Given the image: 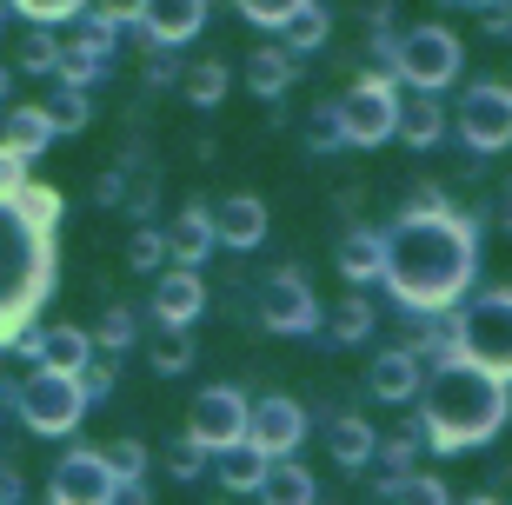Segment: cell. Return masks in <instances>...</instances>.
<instances>
[{"instance_id":"cell-28","label":"cell","mask_w":512,"mask_h":505,"mask_svg":"<svg viewBox=\"0 0 512 505\" xmlns=\"http://www.w3.org/2000/svg\"><path fill=\"white\" fill-rule=\"evenodd\" d=\"M187 366H193V339L187 333H180V326H167V339H160V346H153V373H187Z\"/></svg>"},{"instance_id":"cell-19","label":"cell","mask_w":512,"mask_h":505,"mask_svg":"<svg viewBox=\"0 0 512 505\" xmlns=\"http://www.w3.org/2000/svg\"><path fill=\"white\" fill-rule=\"evenodd\" d=\"M167 253L180 260V273H193V266L213 253V220L200 213V206H187L180 220H173V233H167Z\"/></svg>"},{"instance_id":"cell-34","label":"cell","mask_w":512,"mask_h":505,"mask_svg":"<svg viewBox=\"0 0 512 505\" xmlns=\"http://www.w3.org/2000/svg\"><path fill=\"white\" fill-rule=\"evenodd\" d=\"M100 459L114 466V479H133V472L147 466V446H140V439H114V446L100 452Z\"/></svg>"},{"instance_id":"cell-7","label":"cell","mask_w":512,"mask_h":505,"mask_svg":"<svg viewBox=\"0 0 512 505\" xmlns=\"http://www.w3.org/2000/svg\"><path fill=\"white\" fill-rule=\"evenodd\" d=\"M80 412H87V393H80L74 373H47V366H40V373L20 386V419L34 432H74Z\"/></svg>"},{"instance_id":"cell-33","label":"cell","mask_w":512,"mask_h":505,"mask_svg":"<svg viewBox=\"0 0 512 505\" xmlns=\"http://www.w3.org/2000/svg\"><path fill=\"white\" fill-rule=\"evenodd\" d=\"M373 333V306H340V313H333V339H340V346H353V339H366Z\"/></svg>"},{"instance_id":"cell-18","label":"cell","mask_w":512,"mask_h":505,"mask_svg":"<svg viewBox=\"0 0 512 505\" xmlns=\"http://www.w3.org/2000/svg\"><path fill=\"white\" fill-rule=\"evenodd\" d=\"M94 353L100 346L80 333V326H47V333L34 339V359H47V373H80Z\"/></svg>"},{"instance_id":"cell-6","label":"cell","mask_w":512,"mask_h":505,"mask_svg":"<svg viewBox=\"0 0 512 505\" xmlns=\"http://www.w3.org/2000/svg\"><path fill=\"white\" fill-rule=\"evenodd\" d=\"M333 120H340V140L346 147H380V140H393V120H399V94L386 87V80H360L353 94H340V107H333Z\"/></svg>"},{"instance_id":"cell-40","label":"cell","mask_w":512,"mask_h":505,"mask_svg":"<svg viewBox=\"0 0 512 505\" xmlns=\"http://www.w3.org/2000/svg\"><path fill=\"white\" fill-rule=\"evenodd\" d=\"M94 14L107 27H127V20H140V0H94Z\"/></svg>"},{"instance_id":"cell-25","label":"cell","mask_w":512,"mask_h":505,"mask_svg":"<svg viewBox=\"0 0 512 505\" xmlns=\"http://www.w3.org/2000/svg\"><path fill=\"white\" fill-rule=\"evenodd\" d=\"M260 472H266V459L253 446H227V459H220V486H227V492H253V486H260Z\"/></svg>"},{"instance_id":"cell-4","label":"cell","mask_w":512,"mask_h":505,"mask_svg":"<svg viewBox=\"0 0 512 505\" xmlns=\"http://www.w3.org/2000/svg\"><path fill=\"white\" fill-rule=\"evenodd\" d=\"M393 74L413 80L419 94H439V87H453L459 80V60H466V47H459L453 27H413V34L393 40Z\"/></svg>"},{"instance_id":"cell-11","label":"cell","mask_w":512,"mask_h":505,"mask_svg":"<svg viewBox=\"0 0 512 505\" xmlns=\"http://www.w3.org/2000/svg\"><path fill=\"white\" fill-rule=\"evenodd\" d=\"M54 505H114L120 499V479L100 452H67L54 466V486H47Z\"/></svg>"},{"instance_id":"cell-24","label":"cell","mask_w":512,"mask_h":505,"mask_svg":"<svg viewBox=\"0 0 512 505\" xmlns=\"http://www.w3.org/2000/svg\"><path fill=\"white\" fill-rule=\"evenodd\" d=\"M340 273L346 280H373V273H380V233H346L340 240Z\"/></svg>"},{"instance_id":"cell-17","label":"cell","mask_w":512,"mask_h":505,"mask_svg":"<svg viewBox=\"0 0 512 505\" xmlns=\"http://www.w3.org/2000/svg\"><path fill=\"white\" fill-rule=\"evenodd\" d=\"M260 505H313L320 492H313V472L306 466H293V459H266V472H260Z\"/></svg>"},{"instance_id":"cell-42","label":"cell","mask_w":512,"mask_h":505,"mask_svg":"<svg viewBox=\"0 0 512 505\" xmlns=\"http://www.w3.org/2000/svg\"><path fill=\"white\" fill-rule=\"evenodd\" d=\"M193 472H200V446L180 439V446H173V479H193Z\"/></svg>"},{"instance_id":"cell-13","label":"cell","mask_w":512,"mask_h":505,"mask_svg":"<svg viewBox=\"0 0 512 505\" xmlns=\"http://www.w3.org/2000/svg\"><path fill=\"white\" fill-rule=\"evenodd\" d=\"M140 27L153 47H187L207 27V0H140Z\"/></svg>"},{"instance_id":"cell-20","label":"cell","mask_w":512,"mask_h":505,"mask_svg":"<svg viewBox=\"0 0 512 505\" xmlns=\"http://www.w3.org/2000/svg\"><path fill=\"white\" fill-rule=\"evenodd\" d=\"M326 446H333V459L353 472V466H366V459H373V446H380V439H373V426H366L360 412H340V419L326 426Z\"/></svg>"},{"instance_id":"cell-5","label":"cell","mask_w":512,"mask_h":505,"mask_svg":"<svg viewBox=\"0 0 512 505\" xmlns=\"http://www.w3.org/2000/svg\"><path fill=\"white\" fill-rule=\"evenodd\" d=\"M459 359H473L486 373H506L512 366V293L506 286H486L459 313Z\"/></svg>"},{"instance_id":"cell-1","label":"cell","mask_w":512,"mask_h":505,"mask_svg":"<svg viewBox=\"0 0 512 505\" xmlns=\"http://www.w3.org/2000/svg\"><path fill=\"white\" fill-rule=\"evenodd\" d=\"M380 273L413 313L453 306L466 293V280H473V226H459L446 206H433V213L413 206L380 240Z\"/></svg>"},{"instance_id":"cell-12","label":"cell","mask_w":512,"mask_h":505,"mask_svg":"<svg viewBox=\"0 0 512 505\" xmlns=\"http://www.w3.org/2000/svg\"><path fill=\"white\" fill-rule=\"evenodd\" d=\"M260 319L273 333H313L320 326V300H313V286L300 273H273L260 286Z\"/></svg>"},{"instance_id":"cell-43","label":"cell","mask_w":512,"mask_h":505,"mask_svg":"<svg viewBox=\"0 0 512 505\" xmlns=\"http://www.w3.org/2000/svg\"><path fill=\"white\" fill-rule=\"evenodd\" d=\"M114 505H153V499H147V492H127V499H114Z\"/></svg>"},{"instance_id":"cell-36","label":"cell","mask_w":512,"mask_h":505,"mask_svg":"<svg viewBox=\"0 0 512 505\" xmlns=\"http://www.w3.org/2000/svg\"><path fill=\"white\" fill-rule=\"evenodd\" d=\"M393 499L399 505H446V486H439V479H399Z\"/></svg>"},{"instance_id":"cell-35","label":"cell","mask_w":512,"mask_h":505,"mask_svg":"<svg viewBox=\"0 0 512 505\" xmlns=\"http://www.w3.org/2000/svg\"><path fill=\"white\" fill-rule=\"evenodd\" d=\"M87 113H94V107H87V94H74V87H67V94L47 107V120H54V133H60V127H87Z\"/></svg>"},{"instance_id":"cell-16","label":"cell","mask_w":512,"mask_h":505,"mask_svg":"<svg viewBox=\"0 0 512 505\" xmlns=\"http://www.w3.org/2000/svg\"><path fill=\"white\" fill-rule=\"evenodd\" d=\"M200 306H207V286L193 280V273H167V280L153 286V313H160V326H180V333H187L193 319H200Z\"/></svg>"},{"instance_id":"cell-29","label":"cell","mask_w":512,"mask_h":505,"mask_svg":"<svg viewBox=\"0 0 512 505\" xmlns=\"http://www.w3.org/2000/svg\"><path fill=\"white\" fill-rule=\"evenodd\" d=\"M187 94H193V107H220V94H227V67H220V60L193 67V74H187Z\"/></svg>"},{"instance_id":"cell-27","label":"cell","mask_w":512,"mask_h":505,"mask_svg":"<svg viewBox=\"0 0 512 505\" xmlns=\"http://www.w3.org/2000/svg\"><path fill=\"white\" fill-rule=\"evenodd\" d=\"M286 27H293V54H313V47L326 40V27H333V20H326V7L313 0V7H300V14L286 20Z\"/></svg>"},{"instance_id":"cell-14","label":"cell","mask_w":512,"mask_h":505,"mask_svg":"<svg viewBox=\"0 0 512 505\" xmlns=\"http://www.w3.org/2000/svg\"><path fill=\"white\" fill-rule=\"evenodd\" d=\"M207 220H213V246H233V253L266 240V200H253V193H227Z\"/></svg>"},{"instance_id":"cell-21","label":"cell","mask_w":512,"mask_h":505,"mask_svg":"<svg viewBox=\"0 0 512 505\" xmlns=\"http://www.w3.org/2000/svg\"><path fill=\"white\" fill-rule=\"evenodd\" d=\"M286 80H293V54H286V47H266V54L247 60V87H253L260 100H280Z\"/></svg>"},{"instance_id":"cell-44","label":"cell","mask_w":512,"mask_h":505,"mask_svg":"<svg viewBox=\"0 0 512 505\" xmlns=\"http://www.w3.org/2000/svg\"><path fill=\"white\" fill-rule=\"evenodd\" d=\"M466 505H499V499H466Z\"/></svg>"},{"instance_id":"cell-41","label":"cell","mask_w":512,"mask_h":505,"mask_svg":"<svg viewBox=\"0 0 512 505\" xmlns=\"http://www.w3.org/2000/svg\"><path fill=\"white\" fill-rule=\"evenodd\" d=\"M373 452H380L386 466H399V472L413 466V439H386V446H373Z\"/></svg>"},{"instance_id":"cell-39","label":"cell","mask_w":512,"mask_h":505,"mask_svg":"<svg viewBox=\"0 0 512 505\" xmlns=\"http://www.w3.org/2000/svg\"><path fill=\"white\" fill-rule=\"evenodd\" d=\"M20 187H27V180H20V153H14V147H0V200H14Z\"/></svg>"},{"instance_id":"cell-32","label":"cell","mask_w":512,"mask_h":505,"mask_svg":"<svg viewBox=\"0 0 512 505\" xmlns=\"http://www.w3.org/2000/svg\"><path fill=\"white\" fill-rule=\"evenodd\" d=\"M160 260H167V233L140 226V233L127 240V266H140V273H147V266H160Z\"/></svg>"},{"instance_id":"cell-10","label":"cell","mask_w":512,"mask_h":505,"mask_svg":"<svg viewBox=\"0 0 512 505\" xmlns=\"http://www.w3.org/2000/svg\"><path fill=\"white\" fill-rule=\"evenodd\" d=\"M459 140L473 153H499L512 140V94L499 80H486V87H473L459 100Z\"/></svg>"},{"instance_id":"cell-23","label":"cell","mask_w":512,"mask_h":505,"mask_svg":"<svg viewBox=\"0 0 512 505\" xmlns=\"http://www.w3.org/2000/svg\"><path fill=\"white\" fill-rule=\"evenodd\" d=\"M393 127H406V147H433L446 120H439V100H433V94H413L406 107H399Z\"/></svg>"},{"instance_id":"cell-37","label":"cell","mask_w":512,"mask_h":505,"mask_svg":"<svg viewBox=\"0 0 512 505\" xmlns=\"http://www.w3.org/2000/svg\"><path fill=\"white\" fill-rule=\"evenodd\" d=\"M100 346H107V353H120V346H133V313H127V306H114V313L100 319Z\"/></svg>"},{"instance_id":"cell-31","label":"cell","mask_w":512,"mask_h":505,"mask_svg":"<svg viewBox=\"0 0 512 505\" xmlns=\"http://www.w3.org/2000/svg\"><path fill=\"white\" fill-rule=\"evenodd\" d=\"M54 60H60L54 34H27V40H20V67H27V74H54Z\"/></svg>"},{"instance_id":"cell-26","label":"cell","mask_w":512,"mask_h":505,"mask_svg":"<svg viewBox=\"0 0 512 505\" xmlns=\"http://www.w3.org/2000/svg\"><path fill=\"white\" fill-rule=\"evenodd\" d=\"M14 213L34 226V233H47V226L60 220V193H54V187H20V193H14Z\"/></svg>"},{"instance_id":"cell-15","label":"cell","mask_w":512,"mask_h":505,"mask_svg":"<svg viewBox=\"0 0 512 505\" xmlns=\"http://www.w3.org/2000/svg\"><path fill=\"white\" fill-rule=\"evenodd\" d=\"M366 386H373V399H386V406L413 399L419 393V353H413V346L380 353V359H373V373H366Z\"/></svg>"},{"instance_id":"cell-3","label":"cell","mask_w":512,"mask_h":505,"mask_svg":"<svg viewBox=\"0 0 512 505\" xmlns=\"http://www.w3.org/2000/svg\"><path fill=\"white\" fill-rule=\"evenodd\" d=\"M47 286V233L14 213V200H0V333L14 326Z\"/></svg>"},{"instance_id":"cell-2","label":"cell","mask_w":512,"mask_h":505,"mask_svg":"<svg viewBox=\"0 0 512 505\" xmlns=\"http://www.w3.org/2000/svg\"><path fill=\"white\" fill-rule=\"evenodd\" d=\"M499 419H506V373H486L473 359H446V366L426 379V432H433L446 452L493 439Z\"/></svg>"},{"instance_id":"cell-9","label":"cell","mask_w":512,"mask_h":505,"mask_svg":"<svg viewBox=\"0 0 512 505\" xmlns=\"http://www.w3.org/2000/svg\"><path fill=\"white\" fill-rule=\"evenodd\" d=\"M300 439H306V406L300 399L273 393V399H260V406H247V446L260 452V459H293Z\"/></svg>"},{"instance_id":"cell-38","label":"cell","mask_w":512,"mask_h":505,"mask_svg":"<svg viewBox=\"0 0 512 505\" xmlns=\"http://www.w3.org/2000/svg\"><path fill=\"white\" fill-rule=\"evenodd\" d=\"M0 7H14L27 20H60V14H80V0H0Z\"/></svg>"},{"instance_id":"cell-22","label":"cell","mask_w":512,"mask_h":505,"mask_svg":"<svg viewBox=\"0 0 512 505\" xmlns=\"http://www.w3.org/2000/svg\"><path fill=\"white\" fill-rule=\"evenodd\" d=\"M47 140H54V120H47V107H14V113H7V147H14L20 160H27V153H40Z\"/></svg>"},{"instance_id":"cell-30","label":"cell","mask_w":512,"mask_h":505,"mask_svg":"<svg viewBox=\"0 0 512 505\" xmlns=\"http://www.w3.org/2000/svg\"><path fill=\"white\" fill-rule=\"evenodd\" d=\"M247 20H260V27H286V20L300 14V7H313V0H233Z\"/></svg>"},{"instance_id":"cell-8","label":"cell","mask_w":512,"mask_h":505,"mask_svg":"<svg viewBox=\"0 0 512 505\" xmlns=\"http://www.w3.org/2000/svg\"><path fill=\"white\" fill-rule=\"evenodd\" d=\"M187 446L200 452H227V446H247V399L233 386H207L193 399V419H187Z\"/></svg>"}]
</instances>
